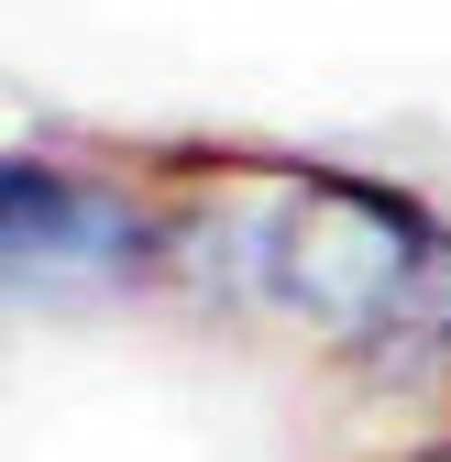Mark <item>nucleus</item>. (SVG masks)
<instances>
[{"mask_svg": "<svg viewBox=\"0 0 451 462\" xmlns=\"http://www.w3.org/2000/svg\"><path fill=\"white\" fill-rule=\"evenodd\" d=\"M374 462H451V419H440V430H397Z\"/></svg>", "mask_w": 451, "mask_h": 462, "instance_id": "3", "label": "nucleus"}, {"mask_svg": "<svg viewBox=\"0 0 451 462\" xmlns=\"http://www.w3.org/2000/svg\"><path fill=\"white\" fill-rule=\"evenodd\" d=\"M165 243H177V188L154 154L133 165L78 133H23L0 154V286L23 319L165 309Z\"/></svg>", "mask_w": 451, "mask_h": 462, "instance_id": "1", "label": "nucleus"}, {"mask_svg": "<svg viewBox=\"0 0 451 462\" xmlns=\"http://www.w3.org/2000/svg\"><path fill=\"white\" fill-rule=\"evenodd\" d=\"M451 243V209L385 165L353 154H287V254H275V330L298 353L342 364L374 341V319L419 286V264Z\"/></svg>", "mask_w": 451, "mask_h": 462, "instance_id": "2", "label": "nucleus"}]
</instances>
